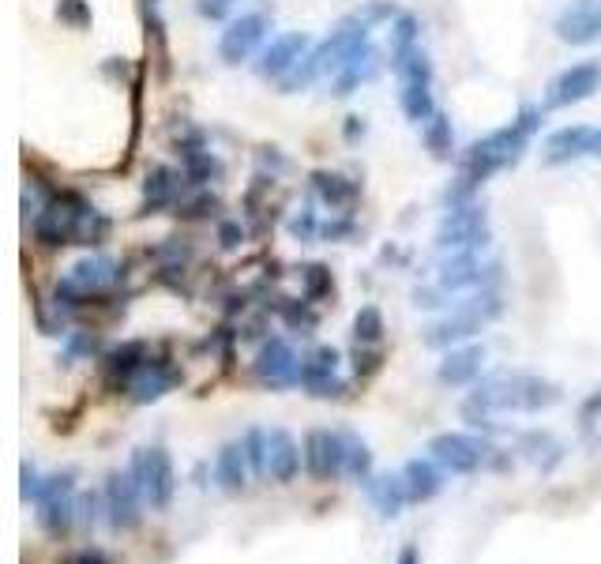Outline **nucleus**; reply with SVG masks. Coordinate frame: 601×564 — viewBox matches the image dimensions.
<instances>
[{
  "instance_id": "6e6552de",
  "label": "nucleus",
  "mask_w": 601,
  "mask_h": 564,
  "mask_svg": "<svg viewBox=\"0 0 601 564\" xmlns=\"http://www.w3.org/2000/svg\"><path fill=\"white\" fill-rule=\"evenodd\" d=\"M432 459L451 474H474L485 463V444L466 433H440L429 440Z\"/></svg>"
},
{
  "instance_id": "ddd939ff",
  "label": "nucleus",
  "mask_w": 601,
  "mask_h": 564,
  "mask_svg": "<svg viewBox=\"0 0 601 564\" xmlns=\"http://www.w3.org/2000/svg\"><path fill=\"white\" fill-rule=\"evenodd\" d=\"M335 369H339V350L335 346H320V350H312L309 358L301 361V384L312 395H339L342 384L335 380Z\"/></svg>"
},
{
  "instance_id": "bb28decb",
  "label": "nucleus",
  "mask_w": 601,
  "mask_h": 564,
  "mask_svg": "<svg viewBox=\"0 0 601 564\" xmlns=\"http://www.w3.org/2000/svg\"><path fill=\"white\" fill-rule=\"evenodd\" d=\"M241 444H245L252 474H256V478H267V433H263V429H248Z\"/></svg>"
},
{
  "instance_id": "cd10ccee",
  "label": "nucleus",
  "mask_w": 601,
  "mask_h": 564,
  "mask_svg": "<svg viewBox=\"0 0 601 564\" xmlns=\"http://www.w3.org/2000/svg\"><path fill=\"white\" fill-rule=\"evenodd\" d=\"M102 271H106V264H98V260H83V264L72 267V275L64 279V290H79V294H87L91 286L102 282Z\"/></svg>"
},
{
  "instance_id": "7c9ffc66",
  "label": "nucleus",
  "mask_w": 601,
  "mask_h": 564,
  "mask_svg": "<svg viewBox=\"0 0 601 564\" xmlns=\"http://www.w3.org/2000/svg\"><path fill=\"white\" fill-rule=\"evenodd\" d=\"M38 489H42L38 470H34L31 463H23V486H19V497H23V501H34V497H38Z\"/></svg>"
},
{
  "instance_id": "9d476101",
  "label": "nucleus",
  "mask_w": 601,
  "mask_h": 564,
  "mask_svg": "<svg viewBox=\"0 0 601 564\" xmlns=\"http://www.w3.org/2000/svg\"><path fill=\"white\" fill-rule=\"evenodd\" d=\"M598 87H601V64H594V61L571 64V68H564V72L553 79V87H549V106H553V110L575 106V102L590 98Z\"/></svg>"
},
{
  "instance_id": "20e7f679",
  "label": "nucleus",
  "mask_w": 601,
  "mask_h": 564,
  "mask_svg": "<svg viewBox=\"0 0 601 564\" xmlns=\"http://www.w3.org/2000/svg\"><path fill=\"white\" fill-rule=\"evenodd\" d=\"M496 313H500V301L489 294V298H481L478 305H463V309H455V313L444 316V320H436L432 328H425V343L451 346V343H459V339H470V335L481 331V324L493 320Z\"/></svg>"
},
{
  "instance_id": "c85d7f7f",
  "label": "nucleus",
  "mask_w": 601,
  "mask_h": 564,
  "mask_svg": "<svg viewBox=\"0 0 601 564\" xmlns=\"http://www.w3.org/2000/svg\"><path fill=\"white\" fill-rule=\"evenodd\" d=\"M354 335L361 339V343H380V335H384V320H380V313L376 309H361L357 313V320H354Z\"/></svg>"
},
{
  "instance_id": "4be33fe9",
  "label": "nucleus",
  "mask_w": 601,
  "mask_h": 564,
  "mask_svg": "<svg viewBox=\"0 0 601 564\" xmlns=\"http://www.w3.org/2000/svg\"><path fill=\"white\" fill-rule=\"evenodd\" d=\"M590 136H594V128H586V125L553 132L549 143H545V162H568V158L590 155Z\"/></svg>"
},
{
  "instance_id": "473e14b6",
  "label": "nucleus",
  "mask_w": 601,
  "mask_h": 564,
  "mask_svg": "<svg viewBox=\"0 0 601 564\" xmlns=\"http://www.w3.org/2000/svg\"><path fill=\"white\" fill-rule=\"evenodd\" d=\"M230 8H233V0H200V12L203 16H211V19L226 16Z\"/></svg>"
},
{
  "instance_id": "1a4fd4ad",
  "label": "nucleus",
  "mask_w": 601,
  "mask_h": 564,
  "mask_svg": "<svg viewBox=\"0 0 601 564\" xmlns=\"http://www.w3.org/2000/svg\"><path fill=\"white\" fill-rule=\"evenodd\" d=\"M173 489H177V474H173V459L166 448H143V497L151 508H170Z\"/></svg>"
},
{
  "instance_id": "dca6fc26",
  "label": "nucleus",
  "mask_w": 601,
  "mask_h": 564,
  "mask_svg": "<svg viewBox=\"0 0 601 564\" xmlns=\"http://www.w3.org/2000/svg\"><path fill=\"white\" fill-rule=\"evenodd\" d=\"M598 31H601V12L590 0H575L568 12L556 19V34L564 42H571V46H586Z\"/></svg>"
},
{
  "instance_id": "f8f14e48",
  "label": "nucleus",
  "mask_w": 601,
  "mask_h": 564,
  "mask_svg": "<svg viewBox=\"0 0 601 564\" xmlns=\"http://www.w3.org/2000/svg\"><path fill=\"white\" fill-rule=\"evenodd\" d=\"M440 249L451 252H470L485 245V215L481 211H455L451 219L440 226Z\"/></svg>"
},
{
  "instance_id": "b1692460",
  "label": "nucleus",
  "mask_w": 601,
  "mask_h": 564,
  "mask_svg": "<svg viewBox=\"0 0 601 564\" xmlns=\"http://www.w3.org/2000/svg\"><path fill=\"white\" fill-rule=\"evenodd\" d=\"M173 384V373L162 369V365H143L136 376H132V399L136 403H151L158 395H166Z\"/></svg>"
},
{
  "instance_id": "9b49d317",
  "label": "nucleus",
  "mask_w": 601,
  "mask_h": 564,
  "mask_svg": "<svg viewBox=\"0 0 601 564\" xmlns=\"http://www.w3.org/2000/svg\"><path fill=\"white\" fill-rule=\"evenodd\" d=\"M256 376L271 388H282V384H293L301 380V365H297V354L282 339H271V343L260 350L256 358Z\"/></svg>"
},
{
  "instance_id": "5701e85b",
  "label": "nucleus",
  "mask_w": 601,
  "mask_h": 564,
  "mask_svg": "<svg viewBox=\"0 0 601 564\" xmlns=\"http://www.w3.org/2000/svg\"><path fill=\"white\" fill-rule=\"evenodd\" d=\"M481 275H485V271H481V264L470 252H455L444 264V271H440V286H444V290H466V286H478Z\"/></svg>"
},
{
  "instance_id": "412c9836",
  "label": "nucleus",
  "mask_w": 601,
  "mask_h": 564,
  "mask_svg": "<svg viewBox=\"0 0 601 564\" xmlns=\"http://www.w3.org/2000/svg\"><path fill=\"white\" fill-rule=\"evenodd\" d=\"M365 489H369L372 508H376L384 519H395L402 512V504L410 501L406 482H402V478H391V474H380V478L369 474V478H365Z\"/></svg>"
},
{
  "instance_id": "f257e3e1",
  "label": "nucleus",
  "mask_w": 601,
  "mask_h": 564,
  "mask_svg": "<svg viewBox=\"0 0 601 564\" xmlns=\"http://www.w3.org/2000/svg\"><path fill=\"white\" fill-rule=\"evenodd\" d=\"M560 399V388L541 380V376H489L485 384L474 388V395L463 403V414L470 425H485L493 410H545Z\"/></svg>"
},
{
  "instance_id": "f3484780",
  "label": "nucleus",
  "mask_w": 601,
  "mask_h": 564,
  "mask_svg": "<svg viewBox=\"0 0 601 564\" xmlns=\"http://www.w3.org/2000/svg\"><path fill=\"white\" fill-rule=\"evenodd\" d=\"M215 482L226 493H241L248 486V455H245V444H222L215 455Z\"/></svg>"
},
{
  "instance_id": "2f4dec72",
  "label": "nucleus",
  "mask_w": 601,
  "mask_h": 564,
  "mask_svg": "<svg viewBox=\"0 0 601 564\" xmlns=\"http://www.w3.org/2000/svg\"><path fill=\"white\" fill-rule=\"evenodd\" d=\"M68 564H109V557L102 553V549L87 546V549H76V553L68 557Z\"/></svg>"
},
{
  "instance_id": "0eeeda50",
  "label": "nucleus",
  "mask_w": 601,
  "mask_h": 564,
  "mask_svg": "<svg viewBox=\"0 0 601 564\" xmlns=\"http://www.w3.org/2000/svg\"><path fill=\"white\" fill-rule=\"evenodd\" d=\"M305 467L320 482L346 474V433L312 429L309 437H305Z\"/></svg>"
},
{
  "instance_id": "f704fd0d",
  "label": "nucleus",
  "mask_w": 601,
  "mask_h": 564,
  "mask_svg": "<svg viewBox=\"0 0 601 564\" xmlns=\"http://www.w3.org/2000/svg\"><path fill=\"white\" fill-rule=\"evenodd\" d=\"M590 155H601V128H594V136H590Z\"/></svg>"
},
{
  "instance_id": "39448f33",
  "label": "nucleus",
  "mask_w": 601,
  "mask_h": 564,
  "mask_svg": "<svg viewBox=\"0 0 601 564\" xmlns=\"http://www.w3.org/2000/svg\"><path fill=\"white\" fill-rule=\"evenodd\" d=\"M395 68H399V76H402V110H406L410 121H425L432 113L429 61H425V53L406 49V53H399Z\"/></svg>"
},
{
  "instance_id": "c756f323",
  "label": "nucleus",
  "mask_w": 601,
  "mask_h": 564,
  "mask_svg": "<svg viewBox=\"0 0 601 564\" xmlns=\"http://www.w3.org/2000/svg\"><path fill=\"white\" fill-rule=\"evenodd\" d=\"M425 140H429L432 155H447L451 151V128H447L444 117H432L429 132H425Z\"/></svg>"
},
{
  "instance_id": "a878e982",
  "label": "nucleus",
  "mask_w": 601,
  "mask_h": 564,
  "mask_svg": "<svg viewBox=\"0 0 601 564\" xmlns=\"http://www.w3.org/2000/svg\"><path fill=\"white\" fill-rule=\"evenodd\" d=\"M346 474H354L357 482H365L372 474V452L365 440H357L346 433Z\"/></svg>"
},
{
  "instance_id": "393cba45",
  "label": "nucleus",
  "mask_w": 601,
  "mask_h": 564,
  "mask_svg": "<svg viewBox=\"0 0 601 564\" xmlns=\"http://www.w3.org/2000/svg\"><path fill=\"white\" fill-rule=\"evenodd\" d=\"M372 72H376V53H372L369 46H361L354 53V57H350V61L342 64L339 68V79H335V91L339 94H350L357 87V83H361V79H369Z\"/></svg>"
},
{
  "instance_id": "aec40b11",
  "label": "nucleus",
  "mask_w": 601,
  "mask_h": 564,
  "mask_svg": "<svg viewBox=\"0 0 601 564\" xmlns=\"http://www.w3.org/2000/svg\"><path fill=\"white\" fill-rule=\"evenodd\" d=\"M481 361H485V350L481 346H463V350H451L444 361H440V384L447 388H463L474 376L481 373Z\"/></svg>"
},
{
  "instance_id": "72a5a7b5",
  "label": "nucleus",
  "mask_w": 601,
  "mask_h": 564,
  "mask_svg": "<svg viewBox=\"0 0 601 564\" xmlns=\"http://www.w3.org/2000/svg\"><path fill=\"white\" fill-rule=\"evenodd\" d=\"M399 564H417V549H414V546H402Z\"/></svg>"
},
{
  "instance_id": "6ab92c4d",
  "label": "nucleus",
  "mask_w": 601,
  "mask_h": 564,
  "mask_svg": "<svg viewBox=\"0 0 601 564\" xmlns=\"http://www.w3.org/2000/svg\"><path fill=\"white\" fill-rule=\"evenodd\" d=\"M305 49H309V38H305V34H282V38H275L271 49L263 53L260 72L263 76H286V72L297 68V61L305 57Z\"/></svg>"
},
{
  "instance_id": "7ed1b4c3",
  "label": "nucleus",
  "mask_w": 601,
  "mask_h": 564,
  "mask_svg": "<svg viewBox=\"0 0 601 564\" xmlns=\"http://www.w3.org/2000/svg\"><path fill=\"white\" fill-rule=\"evenodd\" d=\"M38 523H42V531L53 534V538H61V534L72 531V523H76V478L64 470V474H53L42 482L38 489Z\"/></svg>"
},
{
  "instance_id": "4468645a",
  "label": "nucleus",
  "mask_w": 601,
  "mask_h": 564,
  "mask_svg": "<svg viewBox=\"0 0 601 564\" xmlns=\"http://www.w3.org/2000/svg\"><path fill=\"white\" fill-rule=\"evenodd\" d=\"M263 31H267V16L263 12H252V16H241L230 23V31L222 34V61H245L248 53L256 49V42L263 38Z\"/></svg>"
},
{
  "instance_id": "f03ea898",
  "label": "nucleus",
  "mask_w": 601,
  "mask_h": 564,
  "mask_svg": "<svg viewBox=\"0 0 601 564\" xmlns=\"http://www.w3.org/2000/svg\"><path fill=\"white\" fill-rule=\"evenodd\" d=\"M530 132H534V110H526L515 125L500 128V132L485 136L481 143H474L470 155H466V181H485L493 170L515 162L519 151L526 147V136H530Z\"/></svg>"
},
{
  "instance_id": "423d86ee",
  "label": "nucleus",
  "mask_w": 601,
  "mask_h": 564,
  "mask_svg": "<svg viewBox=\"0 0 601 564\" xmlns=\"http://www.w3.org/2000/svg\"><path fill=\"white\" fill-rule=\"evenodd\" d=\"M102 497H106L109 527H113V531H132L139 523V516H143V512H139L143 493H139V486L132 482V474H128V470H113L106 478Z\"/></svg>"
},
{
  "instance_id": "2eb2a0df",
  "label": "nucleus",
  "mask_w": 601,
  "mask_h": 564,
  "mask_svg": "<svg viewBox=\"0 0 601 564\" xmlns=\"http://www.w3.org/2000/svg\"><path fill=\"white\" fill-rule=\"evenodd\" d=\"M301 470V452H297V440L286 429H271L267 433V474L278 486H290Z\"/></svg>"
},
{
  "instance_id": "a211bd4d",
  "label": "nucleus",
  "mask_w": 601,
  "mask_h": 564,
  "mask_svg": "<svg viewBox=\"0 0 601 564\" xmlns=\"http://www.w3.org/2000/svg\"><path fill=\"white\" fill-rule=\"evenodd\" d=\"M402 482H406L410 501L425 504L444 489V474L436 470V459H410V463L402 467Z\"/></svg>"
}]
</instances>
